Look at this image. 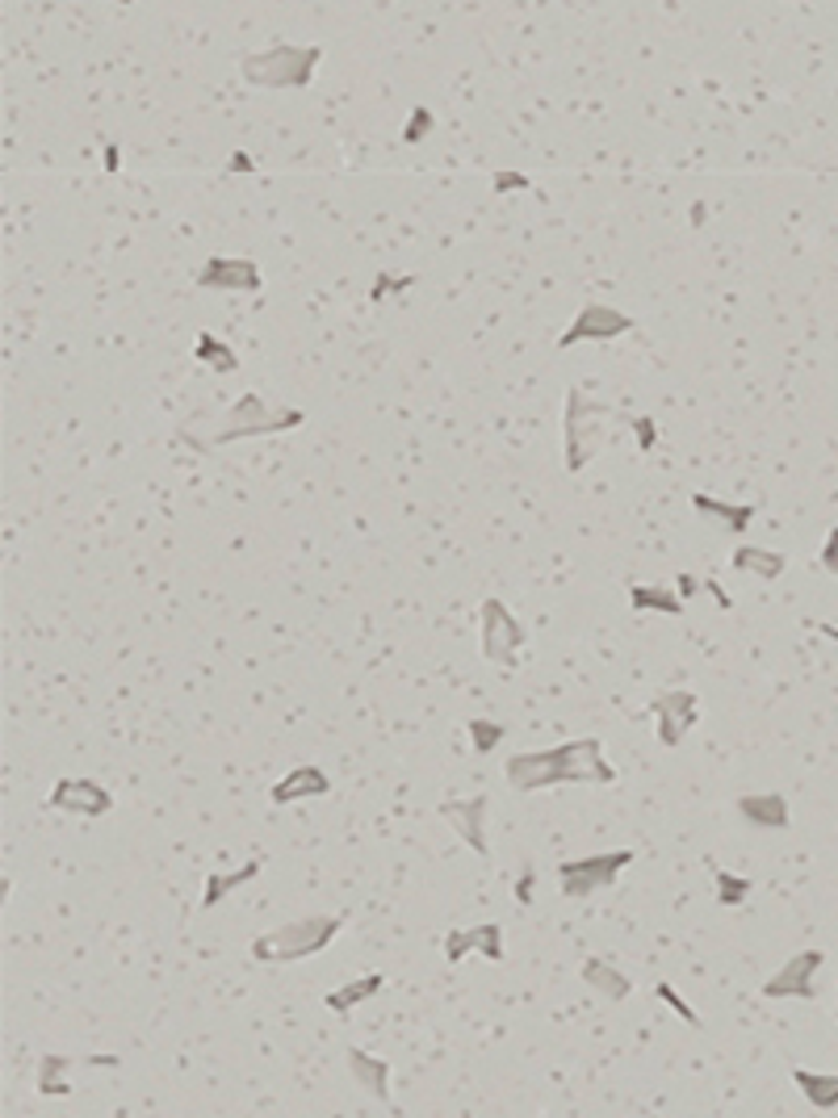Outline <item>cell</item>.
Segmentation results:
<instances>
[{
	"instance_id": "cell-39",
	"label": "cell",
	"mask_w": 838,
	"mask_h": 1118,
	"mask_svg": "<svg viewBox=\"0 0 838 1118\" xmlns=\"http://www.w3.org/2000/svg\"><path fill=\"white\" fill-rule=\"evenodd\" d=\"M118 164H122L118 147L110 143V147H105V172H118Z\"/></svg>"
},
{
	"instance_id": "cell-10",
	"label": "cell",
	"mask_w": 838,
	"mask_h": 1118,
	"mask_svg": "<svg viewBox=\"0 0 838 1118\" xmlns=\"http://www.w3.org/2000/svg\"><path fill=\"white\" fill-rule=\"evenodd\" d=\"M47 809H59L68 817H105L114 809V792L96 780H59L50 787Z\"/></svg>"
},
{
	"instance_id": "cell-28",
	"label": "cell",
	"mask_w": 838,
	"mask_h": 1118,
	"mask_svg": "<svg viewBox=\"0 0 838 1118\" xmlns=\"http://www.w3.org/2000/svg\"><path fill=\"white\" fill-rule=\"evenodd\" d=\"M503 734H507V729H503L500 721H486V716H474V721H470V741H474V750H479V754L495 750V746L503 741Z\"/></svg>"
},
{
	"instance_id": "cell-22",
	"label": "cell",
	"mask_w": 838,
	"mask_h": 1118,
	"mask_svg": "<svg viewBox=\"0 0 838 1118\" xmlns=\"http://www.w3.org/2000/svg\"><path fill=\"white\" fill-rule=\"evenodd\" d=\"M256 876H261V858H252V863H243L240 872H231V876H218V872H215V876H210V880H206V897H202V909H206V913H210V909H215V904L222 901V897H231V892H236V888H240V884H252V880H256Z\"/></svg>"
},
{
	"instance_id": "cell-15",
	"label": "cell",
	"mask_w": 838,
	"mask_h": 1118,
	"mask_svg": "<svg viewBox=\"0 0 838 1118\" xmlns=\"http://www.w3.org/2000/svg\"><path fill=\"white\" fill-rule=\"evenodd\" d=\"M332 792V780H328V771H319V767H294L289 775H282L277 784H273V805H294V800H314V796H328Z\"/></svg>"
},
{
	"instance_id": "cell-31",
	"label": "cell",
	"mask_w": 838,
	"mask_h": 1118,
	"mask_svg": "<svg viewBox=\"0 0 838 1118\" xmlns=\"http://www.w3.org/2000/svg\"><path fill=\"white\" fill-rule=\"evenodd\" d=\"M658 998L667 1001L670 1010H675V1014H679V1018H684V1023H688V1026H696V1030H700V1026H704V1023H700V1018H696V1010H692V1005H688V1001L679 998V993H675V989H670V984H658Z\"/></svg>"
},
{
	"instance_id": "cell-13",
	"label": "cell",
	"mask_w": 838,
	"mask_h": 1118,
	"mask_svg": "<svg viewBox=\"0 0 838 1118\" xmlns=\"http://www.w3.org/2000/svg\"><path fill=\"white\" fill-rule=\"evenodd\" d=\"M486 812H491V800L486 796H470V800H454V805H440V817L454 826L457 838L470 842L474 855L486 858Z\"/></svg>"
},
{
	"instance_id": "cell-12",
	"label": "cell",
	"mask_w": 838,
	"mask_h": 1118,
	"mask_svg": "<svg viewBox=\"0 0 838 1118\" xmlns=\"http://www.w3.org/2000/svg\"><path fill=\"white\" fill-rule=\"evenodd\" d=\"M197 286L202 289H240V293H256L264 286L261 268L256 261H243V256H210L197 273Z\"/></svg>"
},
{
	"instance_id": "cell-38",
	"label": "cell",
	"mask_w": 838,
	"mask_h": 1118,
	"mask_svg": "<svg viewBox=\"0 0 838 1118\" xmlns=\"http://www.w3.org/2000/svg\"><path fill=\"white\" fill-rule=\"evenodd\" d=\"M89 1069H118V1056H89Z\"/></svg>"
},
{
	"instance_id": "cell-5",
	"label": "cell",
	"mask_w": 838,
	"mask_h": 1118,
	"mask_svg": "<svg viewBox=\"0 0 838 1118\" xmlns=\"http://www.w3.org/2000/svg\"><path fill=\"white\" fill-rule=\"evenodd\" d=\"M608 415H612V406L592 399L587 390L575 385L566 394V470L571 474H578L599 452L604 436H608Z\"/></svg>"
},
{
	"instance_id": "cell-34",
	"label": "cell",
	"mask_w": 838,
	"mask_h": 1118,
	"mask_svg": "<svg viewBox=\"0 0 838 1118\" xmlns=\"http://www.w3.org/2000/svg\"><path fill=\"white\" fill-rule=\"evenodd\" d=\"M495 193H516V189H528V176L525 172H495Z\"/></svg>"
},
{
	"instance_id": "cell-25",
	"label": "cell",
	"mask_w": 838,
	"mask_h": 1118,
	"mask_svg": "<svg viewBox=\"0 0 838 1118\" xmlns=\"http://www.w3.org/2000/svg\"><path fill=\"white\" fill-rule=\"evenodd\" d=\"M629 603H633V612H663V616H679L684 612V596H675L667 587H633L629 591Z\"/></svg>"
},
{
	"instance_id": "cell-33",
	"label": "cell",
	"mask_w": 838,
	"mask_h": 1118,
	"mask_svg": "<svg viewBox=\"0 0 838 1118\" xmlns=\"http://www.w3.org/2000/svg\"><path fill=\"white\" fill-rule=\"evenodd\" d=\"M817 566H822L826 574H835V578H838V528H830V537H826V549H822Z\"/></svg>"
},
{
	"instance_id": "cell-26",
	"label": "cell",
	"mask_w": 838,
	"mask_h": 1118,
	"mask_svg": "<svg viewBox=\"0 0 838 1118\" xmlns=\"http://www.w3.org/2000/svg\"><path fill=\"white\" fill-rule=\"evenodd\" d=\"M197 360L218 369V373H236V369H240V357H236L215 332H197Z\"/></svg>"
},
{
	"instance_id": "cell-40",
	"label": "cell",
	"mask_w": 838,
	"mask_h": 1118,
	"mask_svg": "<svg viewBox=\"0 0 838 1118\" xmlns=\"http://www.w3.org/2000/svg\"><path fill=\"white\" fill-rule=\"evenodd\" d=\"M231 172H252V160H248L243 151H236V155H231Z\"/></svg>"
},
{
	"instance_id": "cell-43",
	"label": "cell",
	"mask_w": 838,
	"mask_h": 1118,
	"mask_svg": "<svg viewBox=\"0 0 838 1118\" xmlns=\"http://www.w3.org/2000/svg\"><path fill=\"white\" fill-rule=\"evenodd\" d=\"M110 4H135V0H110Z\"/></svg>"
},
{
	"instance_id": "cell-19",
	"label": "cell",
	"mask_w": 838,
	"mask_h": 1118,
	"mask_svg": "<svg viewBox=\"0 0 838 1118\" xmlns=\"http://www.w3.org/2000/svg\"><path fill=\"white\" fill-rule=\"evenodd\" d=\"M692 507L704 511V516H713V520H721L730 532H738V537H743L746 528H750V520L759 516L755 503H721V499H709V495H692Z\"/></svg>"
},
{
	"instance_id": "cell-41",
	"label": "cell",
	"mask_w": 838,
	"mask_h": 1118,
	"mask_svg": "<svg viewBox=\"0 0 838 1118\" xmlns=\"http://www.w3.org/2000/svg\"><path fill=\"white\" fill-rule=\"evenodd\" d=\"M700 222H704V201H696L692 206V227H700Z\"/></svg>"
},
{
	"instance_id": "cell-24",
	"label": "cell",
	"mask_w": 838,
	"mask_h": 1118,
	"mask_svg": "<svg viewBox=\"0 0 838 1118\" xmlns=\"http://www.w3.org/2000/svg\"><path fill=\"white\" fill-rule=\"evenodd\" d=\"M80 1060H72V1056H43V1064H38V1094H55V1097H64L72 1085H68V1072L76 1069Z\"/></svg>"
},
{
	"instance_id": "cell-11",
	"label": "cell",
	"mask_w": 838,
	"mask_h": 1118,
	"mask_svg": "<svg viewBox=\"0 0 838 1118\" xmlns=\"http://www.w3.org/2000/svg\"><path fill=\"white\" fill-rule=\"evenodd\" d=\"M826 964V955L822 952H801V955H792L789 964L780 968V972L771 976L764 984V998H771V1001H780V998H801V1001H814L817 998V984H814V976H817V968Z\"/></svg>"
},
{
	"instance_id": "cell-42",
	"label": "cell",
	"mask_w": 838,
	"mask_h": 1118,
	"mask_svg": "<svg viewBox=\"0 0 838 1118\" xmlns=\"http://www.w3.org/2000/svg\"><path fill=\"white\" fill-rule=\"evenodd\" d=\"M817 629H822V637H830V642H838V629H835V624H817Z\"/></svg>"
},
{
	"instance_id": "cell-1",
	"label": "cell",
	"mask_w": 838,
	"mask_h": 1118,
	"mask_svg": "<svg viewBox=\"0 0 838 1118\" xmlns=\"http://www.w3.org/2000/svg\"><path fill=\"white\" fill-rule=\"evenodd\" d=\"M507 784L516 792H541L553 784H612V767L604 762V741L578 738L553 750H528L507 759Z\"/></svg>"
},
{
	"instance_id": "cell-23",
	"label": "cell",
	"mask_w": 838,
	"mask_h": 1118,
	"mask_svg": "<svg viewBox=\"0 0 838 1118\" xmlns=\"http://www.w3.org/2000/svg\"><path fill=\"white\" fill-rule=\"evenodd\" d=\"M386 984V976L382 972H369V976H360V980H353V984H344V989H335V993H328V1010H335V1014H348L353 1005H360V1001H369L378 989Z\"/></svg>"
},
{
	"instance_id": "cell-14",
	"label": "cell",
	"mask_w": 838,
	"mask_h": 1118,
	"mask_svg": "<svg viewBox=\"0 0 838 1118\" xmlns=\"http://www.w3.org/2000/svg\"><path fill=\"white\" fill-rule=\"evenodd\" d=\"M470 952L486 955V959H503V930L495 922H482V926H470V930H454L449 938H445V959L449 964H461Z\"/></svg>"
},
{
	"instance_id": "cell-32",
	"label": "cell",
	"mask_w": 838,
	"mask_h": 1118,
	"mask_svg": "<svg viewBox=\"0 0 838 1118\" xmlns=\"http://www.w3.org/2000/svg\"><path fill=\"white\" fill-rule=\"evenodd\" d=\"M633 436H638V449L642 452H650L654 445H658V428H654V419H650V415H638V419H633Z\"/></svg>"
},
{
	"instance_id": "cell-4",
	"label": "cell",
	"mask_w": 838,
	"mask_h": 1118,
	"mask_svg": "<svg viewBox=\"0 0 838 1118\" xmlns=\"http://www.w3.org/2000/svg\"><path fill=\"white\" fill-rule=\"evenodd\" d=\"M323 64V47H294L277 43L256 55H243V80L256 89H307L314 80V68Z\"/></svg>"
},
{
	"instance_id": "cell-29",
	"label": "cell",
	"mask_w": 838,
	"mask_h": 1118,
	"mask_svg": "<svg viewBox=\"0 0 838 1118\" xmlns=\"http://www.w3.org/2000/svg\"><path fill=\"white\" fill-rule=\"evenodd\" d=\"M420 281V277H394V273H378V281H374V289H369V298L374 302H382V298H390V293H403V289H411Z\"/></svg>"
},
{
	"instance_id": "cell-16",
	"label": "cell",
	"mask_w": 838,
	"mask_h": 1118,
	"mask_svg": "<svg viewBox=\"0 0 838 1118\" xmlns=\"http://www.w3.org/2000/svg\"><path fill=\"white\" fill-rule=\"evenodd\" d=\"M348 1072H353V1081H357V1085H365V1094L369 1097H378V1102L390 1097V1064H386V1060H378V1056H369V1051L353 1047V1051H348Z\"/></svg>"
},
{
	"instance_id": "cell-35",
	"label": "cell",
	"mask_w": 838,
	"mask_h": 1118,
	"mask_svg": "<svg viewBox=\"0 0 838 1118\" xmlns=\"http://www.w3.org/2000/svg\"><path fill=\"white\" fill-rule=\"evenodd\" d=\"M675 583H679V596L684 599H692L696 591H704V578H692V574H679Z\"/></svg>"
},
{
	"instance_id": "cell-9",
	"label": "cell",
	"mask_w": 838,
	"mask_h": 1118,
	"mask_svg": "<svg viewBox=\"0 0 838 1118\" xmlns=\"http://www.w3.org/2000/svg\"><path fill=\"white\" fill-rule=\"evenodd\" d=\"M696 695L692 691H684V688H675V691H663V695H654L650 700V716H654V734H658V741L667 746V750H675L679 741L688 738V729H692L696 721Z\"/></svg>"
},
{
	"instance_id": "cell-17",
	"label": "cell",
	"mask_w": 838,
	"mask_h": 1118,
	"mask_svg": "<svg viewBox=\"0 0 838 1118\" xmlns=\"http://www.w3.org/2000/svg\"><path fill=\"white\" fill-rule=\"evenodd\" d=\"M738 812L750 826L764 830H784L789 826V800L780 792H764V796H738Z\"/></svg>"
},
{
	"instance_id": "cell-2",
	"label": "cell",
	"mask_w": 838,
	"mask_h": 1118,
	"mask_svg": "<svg viewBox=\"0 0 838 1118\" xmlns=\"http://www.w3.org/2000/svg\"><path fill=\"white\" fill-rule=\"evenodd\" d=\"M307 415L294 411V406H268L261 394H243L240 403L231 406L222 419H218L210 431H181L193 449L210 452L218 445H231V440H248V436H273V431L298 428Z\"/></svg>"
},
{
	"instance_id": "cell-37",
	"label": "cell",
	"mask_w": 838,
	"mask_h": 1118,
	"mask_svg": "<svg viewBox=\"0 0 838 1118\" xmlns=\"http://www.w3.org/2000/svg\"><path fill=\"white\" fill-rule=\"evenodd\" d=\"M704 591H709V596L718 599L721 608H734V599L725 596V591H721V583H713V578H704Z\"/></svg>"
},
{
	"instance_id": "cell-7",
	"label": "cell",
	"mask_w": 838,
	"mask_h": 1118,
	"mask_svg": "<svg viewBox=\"0 0 838 1118\" xmlns=\"http://www.w3.org/2000/svg\"><path fill=\"white\" fill-rule=\"evenodd\" d=\"M479 629H482V658L495 667H516L520 649H525V624L507 612L503 599H486L479 608Z\"/></svg>"
},
{
	"instance_id": "cell-8",
	"label": "cell",
	"mask_w": 838,
	"mask_h": 1118,
	"mask_svg": "<svg viewBox=\"0 0 838 1118\" xmlns=\"http://www.w3.org/2000/svg\"><path fill=\"white\" fill-rule=\"evenodd\" d=\"M633 314H624L617 307H604V302H587V307L575 314V323L566 327V335L558 339V348H578V344H608L617 335L633 332Z\"/></svg>"
},
{
	"instance_id": "cell-20",
	"label": "cell",
	"mask_w": 838,
	"mask_h": 1118,
	"mask_svg": "<svg viewBox=\"0 0 838 1118\" xmlns=\"http://www.w3.org/2000/svg\"><path fill=\"white\" fill-rule=\"evenodd\" d=\"M583 980H587L596 993H604L608 1001H624L633 993V980H629L621 968H612L608 959H587V964H583Z\"/></svg>"
},
{
	"instance_id": "cell-21",
	"label": "cell",
	"mask_w": 838,
	"mask_h": 1118,
	"mask_svg": "<svg viewBox=\"0 0 838 1118\" xmlns=\"http://www.w3.org/2000/svg\"><path fill=\"white\" fill-rule=\"evenodd\" d=\"M792 1081L801 1085V1094L810 1097V1106H817V1110H838V1076L835 1072L792 1069Z\"/></svg>"
},
{
	"instance_id": "cell-27",
	"label": "cell",
	"mask_w": 838,
	"mask_h": 1118,
	"mask_svg": "<svg viewBox=\"0 0 838 1118\" xmlns=\"http://www.w3.org/2000/svg\"><path fill=\"white\" fill-rule=\"evenodd\" d=\"M750 897H755V880H746V876H734V872L718 867V901H721V909H743Z\"/></svg>"
},
{
	"instance_id": "cell-36",
	"label": "cell",
	"mask_w": 838,
	"mask_h": 1118,
	"mask_svg": "<svg viewBox=\"0 0 838 1118\" xmlns=\"http://www.w3.org/2000/svg\"><path fill=\"white\" fill-rule=\"evenodd\" d=\"M532 880H537L532 872H525V876L516 880V901H520V904H532Z\"/></svg>"
},
{
	"instance_id": "cell-3",
	"label": "cell",
	"mask_w": 838,
	"mask_h": 1118,
	"mask_svg": "<svg viewBox=\"0 0 838 1118\" xmlns=\"http://www.w3.org/2000/svg\"><path fill=\"white\" fill-rule=\"evenodd\" d=\"M340 918L332 913H319V918H294L286 926L268 930L261 938H252V959L261 964H294V959H307V955H319L332 947V938L340 934Z\"/></svg>"
},
{
	"instance_id": "cell-6",
	"label": "cell",
	"mask_w": 838,
	"mask_h": 1118,
	"mask_svg": "<svg viewBox=\"0 0 838 1118\" xmlns=\"http://www.w3.org/2000/svg\"><path fill=\"white\" fill-rule=\"evenodd\" d=\"M629 863H633V851H604V855H583V858H566V863H558L562 897L583 901V897H592V892L612 888L617 876H621Z\"/></svg>"
},
{
	"instance_id": "cell-30",
	"label": "cell",
	"mask_w": 838,
	"mask_h": 1118,
	"mask_svg": "<svg viewBox=\"0 0 838 1118\" xmlns=\"http://www.w3.org/2000/svg\"><path fill=\"white\" fill-rule=\"evenodd\" d=\"M432 135V110L428 105H415L407 118V130H403V143H420Z\"/></svg>"
},
{
	"instance_id": "cell-18",
	"label": "cell",
	"mask_w": 838,
	"mask_h": 1118,
	"mask_svg": "<svg viewBox=\"0 0 838 1118\" xmlns=\"http://www.w3.org/2000/svg\"><path fill=\"white\" fill-rule=\"evenodd\" d=\"M734 570L755 574L764 583H776L780 574L789 570V557L780 549H759V545H738L734 549Z\"/></svg>"
}]
</instances>
